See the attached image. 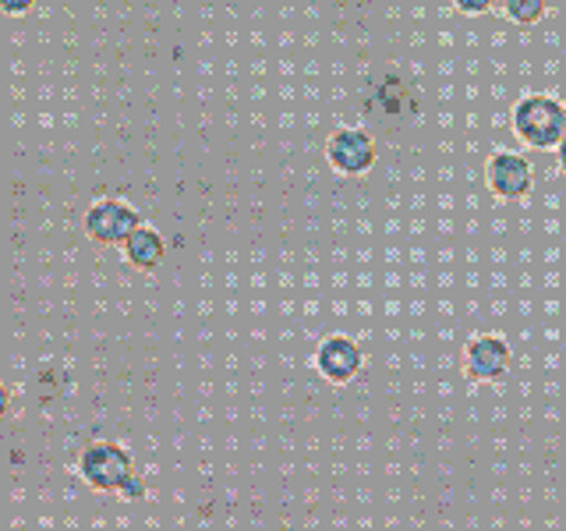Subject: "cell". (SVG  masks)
I'll return each mask as SVG.
<instances>
[{"label": "cell", "mask_w": 566, "mask_h": 531, "mask_svg": "<svg viewBox=\"0 0 566 531\" xmlns=\"http://www.w3.org/2000/svg\"><path fill=\"white\" fill-rule=\"evenodd\" d=\"M510 372V341L500 333H478L464 347V376L474 383H500Z\"/></svg>", "instance_id": "5"}, {"label": "cell", "mask_w": 566, "mask_h": 531, "mask_svg": "<svg viewBox=\"0 0 566 531\" xmlns=\"http://www.w3.org/2000/svg\"><path fill=\"white\" fill-rule=\"evenodd\" d=\"M503 14L510 18L513 25H535V22H542L545 18V11H548V0H503Z\"/></svg>", "instance_id": "9"}, {"label": "cell", "mask_w": 566, "mask_h": 531, "mask_svg": "<svg viewBox=\"0 0 566 531\" xmlns=\"http://www.w3.org/2000/svg\"><path fill=\"white\" fill-rule=\"evenodd\" d=\"M503 0H453V8L457 11H464V14H485L492 8H500Z\"/></svg>", "instance_id": "11"}, {"label": "cell", "mask_w": 566, "mask_h": 531, "mask_svg": "<svg viewBox=\"0 0 566 531\" xmlns=\"http://www.w3.org/2000/svg\"><path fill=\"white\" fill-rule=\"evenodd\" d=\"M361 365H365V354L358 341H350L344 333L326 336L315 351V372L333 386H347L361 372Z\"/></svg>", "instance_id": "6"}, {"label": "cell", "mask_w": 566, "mask_h": 531, "mask_svg": "<svg viewBox=\"0 0 566 531\" xmlns=\"http://www.w3.org/2000/svg\"><path fill=\"white\" fill-rule=\"evenodd\" d=\"M138 223H142L138 209L124 199H96L82 217V227L88 238L96 244H117V248L135 235Z\"/></svg>", "instance_id": "3"}, {"label": "cell", "mask_w": 566, "mask_h": 531, "mask_svg": "<svg viewBox=\"0 0 566 531\" xmlns=\"http://www.w3.org/2000/svg\"><path fill=\"white\" fill-rule=\"evenodd\" d=\"M326 159L336 174L361 177L376 167V159H379L376 138H371L365 128H336L326 142Z\"/></svg>", "instance_id": "4"}, {"label": "cell", "mask_w": 566, "mask_h": 531, "mask_svg": "<svg viewBox=\"0 0 566 531\" xmlns=\"http://www.w3.org/2000/svg\"><path fill=\"white\" fill-rule=\"evenodd\" d=\"M531 181H535V174H531V164L521 156V153H492L489 164H485V185L495 199L503 202H517L531 191Z\"/></svg>", "instance_id": "7"}, {"label": "cell", "mask_w": 566, "mask_h": 531, "mask_svg": "<svg viewBox=\"0 0 566 531\" xmlns=\"http://www.w3.org/2000/svg\"><path fill=\"white\" fill-rule=\"evenodd\" d=\"M0 8H4V14L18 18V14H25L35 8V0H0Z\"/></svg>", "instance_id": "12"}, {"label": "cell", "mask_w": 566, "mask_h": 531, "mask_svg": "<svg viewBox=\"0 0 566 531\" xmlns=\"http://www.w3.org/2000/svg\"><path fill=\"white\" fill-rule=\"evenodd\" d=\"M513 135L527 149H556L566 135V106L556 96H524L513 106Z\"/></svg>", "instance_id": "1"}, {"label": "cell", "mask_w": 566, "mask_h": 531, "mask_svg": "<svg viewBox=\"0 0 566 531\" xmlns=\"http://www.w3.org/2000/svg\"><path fill=\"white\" fill-rule=\"evenodd\" d=\"M135 457L128 447H120L114 439H93L85 442V450L78 454V475L88 489L96 492H120L124 482L135 475Z\"/></svg>", "instance_id": "2"}, {"label": "cell", "mask_w": 566, "mask_h": 531, "mask_svg": "<svg viewBox=\"0 0 566 531\" xmlns=\"http://www.w3.org/2000/svg\"><path fill=\"white\" fill-rule=\"evenodd\" d=\"M117 496H120V500H128V503H138V500H146V496H149L146 475H142V471H135V475L128 478V482H124V489H120Z\"/></svg>", "instance_id": "10"}, {"label": "cell", "mask_w": 566, "mask_h": 531, "mask_svg": "<svg viewBox=\"0 0 566 531\" xmlns=\"http://www.w3.org/2000/svg\"><path fill=\"white\" fill-rule=\"evenodd\" d=\"M556 159H559V170L566 174V135H563L559 146H556Z\"/></svg>", "instance_id": "13"}, {"label": "cell", "mask_w": 566, "mask_h": 531, "mask_svg": "<svg viewBox=\"0 0 566 531\" xmlns=\"http://www.w3.org/2000/svg\"><path fill=\"white\" fill-rule=\"evenodd\" d=\"M120 252H124V262L135 266V270L153 273L156 266H164V259H167V241H164V235H159L156 227L138 223L135 235L120 244Z\"/></svg>", "instance_id": "8"}]
</instances>
